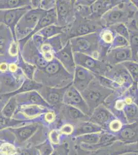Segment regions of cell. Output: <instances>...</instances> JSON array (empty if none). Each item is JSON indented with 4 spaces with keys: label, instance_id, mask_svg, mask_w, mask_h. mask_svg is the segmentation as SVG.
<instances>
[{
    "label": "cell",
    "instance_id": "obj_50",
    "mask_svg": "<svg viewBox=\"0 0 138 155\" xmlns=\"http://www.w3.org/2000/svg\"><path fill=\"white\" fill-rule=\"evenodd\" d=\"M0 140H2L6 141V139L5 134L3 133V132H2V131H0Z\"/></svg>",
    "mask_w": 138,
    "mask_h": 155
},
{
    "label": "cell",
    "instance_id": "obj_13",
    "mask_svg": "<svg viewBox=\"0 0 138 155\" xmlns=\"http://www.w3.org/2000/svg\"><path fill=\"white\" fill-rule=\"evenodd\" d=\"M50 109L41 106L24 104L18 106L12 118L25 121H33L41 118Z\"/></svg>",
    "mask_w": 138,
    "mask_h": 155
},
{
    "label": "cell",
    "instance_id": "obj_25",
    "mask_svg": "<svg viewBox=\"0 0 138 155\" xmlns=\"http://www.w3.org/2000/svg\"><path fill=\"white\" fill-rule=\"evenodd\" d=\"M104 131L101 127L89 120L84 121L75 125V130L72 136L75 137L85 134L101 133Z\"/></svg>",
    "mask_w": 138,
    "mask_h": 155
},
{
    "label": "cell",
    "instance_id": "obj_17",
    "mask_svg": "<svg viewBox=\"0 0 138 155\" xmlns=\"http://www.w3.org/2000/svg\"><path fill=\"white\" fill-rule=\"evenodd\" d=\"M57 14H56V7L51 9L50 11H47L43 17L41 18V19L37 23V25L35 27L32 33L30 34L27 37L18 41V44L19 46L20 50V51L22 50L25 45L27 42L33 36L37 33V32L40 31L43 28L48 27L51 25H57Z\"/></svg>",
    "mask_w": 138,
    "mask_h": 155
},
{
    "label": "cell",
    "instance_id": "obj_12",
    "mask_svg": "<svg viewBox=\"0 0 138 155\" xmlns=\"http://www.w3.org/2000/svg\"><path fill=\"white\" fill-rule=\"evenodd\" d=\"M20 52L26 62L36 66L38 69H43L50 63L44 59L31 38L26 42Z\"/></svg>",
    "mask_w": 138,
    "mask_h": 155
},
{
    "label": "cell",
    "instance_id": "obj_8",
    "mask_svg": "<svg viewBox=\"0 0 138 155\" xmlns=\"http://www.w3.org/2000/svg\"><path fill=\"white\" fill-rule=\"evenodd\" d=\"M73 57L76 65L80 66L90 71L95 75L105 76L110 67L104 61L82 53L74 52Z\"/></svg>",
    "mask_w": 138,
    "mask_h": 155
},
{
    "label": "cell",
    "instance_id": "obj_35",
    "mask_svg": "<svg viewBox=\"0 0 138 155\" xmlns=\"http://www.w3.org/2000/svg\"><path fill=\"white\" fill-rule=\"evenodd\" d=\"M100 133L85 134L79 136L75 138L78 142L88 146H95L100 140Z\"/></svg>",
    "mask_w": 138,
    "mask_h": 155
},
{
    "label": "cell",
    "instance_id": "obj_28",
    "mask_svg": "<svg viewBox=\"0 0 138 155\" xmlns=\"http://www.w3.org/2000/svg\"><path fill=\"white\" fill-rule=\"evenodd\" d=\"M16 63L26 78L34 80V77L37 67L32 64L26 62L21 55V52L18 57Z\"/></svg>",
    "mask_w": 138,
    "mask_h": 155
},
{
    "label": "cell",
    "instance_id": "obj_31",
    "mask_svg": "<svg viewBox=\"0 0 138 155\" xmlns=\"http://www.w3.org/2000/svg\"><path fill=\"white\" fill-rule=\"evenodd\" d=\"M123 113L128 124L138 121V106L135 103L125 104L123 109Z\"/></svg>",
    "mask_w": 138,
    "mask_h": 155
},
{
    "label": "cell",
    "instance_id": "obj_7",
    "mask_svg": "<svg viewBox=\"0 0 138 155\" xmlns=\"http://www.w3.org/2000/svg\"><path fill=\"white\" fill-rule=\"evenodd\" d=\"M46 11L40 8L31 9L23 15L16 25V39L20 41L32 33L39 21L46 15Z\"/></svg>",
    "mask_w": 138,
    "mask_h": 155
},
{
    "label": "cell",
    "instance_id": "obj_11",
    "mask_svg": "<svg viewBox=\"0 0 138 155\" xmlns=\"http://www.w3.org/2000/svg\"><path fill=\"white\" fill-rule=\"evenodd\" d=\"M69 85L62 88L43 86L38 92L52 109L57 113L63 105V96Z\"/></svg>",
    "mask_w": 138,
    "mask_h": 155
},
{
    "label": "cell",
    "instance_id": "obj_14",
    "mask_svg": "<svg viewBox=\"0 0 138 155\" xmlns=\"http://www.w3.org/2000/svg\"><path fill=\"white\" fill-rule=\"evenodd\" d=\"M104 76L117 83L124 91L134 82L130 74L122 64L110 66Z\"/></svg>",
    "mask_w": 138,
    "mask_h": 155
},
{
    "label": "cell",
    "instance_id": "obj_40",
    "mask_svg": "<svg viewBox=\"0 0 138 155\" xmlns=\"http://www.w3.org/2000/svg\"><path fill=\"white\" fill-rule=\"evenodd\" d=\"M130 46V42L127 39L122 36L116 34L112 41V44L110 46L109 50L113 49L115 48H122Z\"/></svg>",
    "mask_w": 138,
    "mask_h": 155
},
{
    "label": "cell",
    "instance_id": "obj_21",
    "mask_svg": "<svg viewBox=\"0 0 138 155\" xmlns=\"http://www.w3.org/2000/svg\"><path fill=\"white\" fill-rule=\"evenodd\" d=\"M131 60V50L129 46L109 50L106 55L104 62L110 66H114Z\"/></svg>",
    "mask_w": 138,
    "mask_h": 155
},
{
    "label": "cell",
    "instance_id": "obj_6",
    "mask_svg": "<svg viewBox=\"0 0 138 155\" xmlns=\"http://www.w3.org/2000/svg\"><path fill=\"white\" fill-rule=\"evenodd\" d=\"M114 91L103 87L95 77L87 87L80 93L91 112L105 103V101Z\"/></svg>",
    "mask_w": 138,
    "mask_h": 155
},
{
    "label": "cell",
    "instance_id": "obj_15",
    "mask_svg": "<svg viewBox=\"0 0 138 155\" xmlns=\"http://www.w3.org/2000/svg\"><path fill=\"white\" fill-rule=\"evenodd\" d=\"M63 104L72 106L79 110L88 116L91 115V111L83 97L72 84L69 85L63 96Z\"/></svg>",
    "mask_w": 138,
    "mask_h": 155
},
{
    "label": "cell",
    "instance_id": "obj_22",
    "mask_svg": "<svg viewBox=\"0 0 138 155\" xmlns=\"http://www.w3.org/2000/svg\"><path fill=\"white\" fill-rule=\"evenodd\" d=\"M115 117L114 114L103 104L98 106L91 112L89 121L105 130L110 120Z\"/></svg>",
    "mask_w": 138,
    "mask_h": 155
},
{
    "label": "cell",
    "instance_id": "obj_4",
    "mask_svg": "<svg viewBox=\"0 0 138 155\" xmlns=\"http://www.w3.org/2000/svg\"><path fill=\"white\" fill-rule=\"evenodd\" d=\"M41 117L38 120L28 122L18 127L5 129L13 138V143L17 148L30 145V140L38 132L41 126Z\"/></svg>",
    "mask_w": 138,
    "mask_h": 155
},
{
    "label": "cell",
    "instance_id": "obj_20",
    "mask_svg": "<svg viewBox=\"0 0 138 155\" xmlns=\"http://www.w3.org/2000/svg\"><path fill=\"white\" fill-rule=\"evenodd\" d=\"M122 0H95L89 6L90 15L88 19L93 21H100L105 12L120 3Z\"/></svg>",
    "mask_w": 138,
    "mask_h": 155
},
{
    "label": "cell",
    "instance_id": "obj_51",
    "mask_svg": "<svg viewBox=\"0 0 138 155\" xmlns=\"http://www.w3.org/2000/svg\"><path fill=\"white\" fill-rule=\"evenodd\" d=\"M51 155H61V154H60L59 152H58V150H55L53 152V153Z\"/></svg>",
    "mask_w": 138,
    "mask_h": 155
},
{
    "label": "cell",
    "instance_id": "obj_1",
    "mask_svg": "<svg viewBox=\"0 0 138 155\" xmlns=\"http://www.w3.org/2000/svg\"><path fill=\"white\" fill-rule=\"evenodd\" d=\"M73 76L70 74L54 58L43 69H37L34 80L43 86L62 88L72 84Z\"/></svg>",
    "mask_w": 138,
    "mask_h": 155
},
{
    "label": "cell",
    "instance_id": "obj_41",
    "mask_svg": "<svg viewBox=\"0 0 138 155\" xmlns=\"http://www.w3.org/2000/svg\"><path fill=\"white\" fill-rule=\"evenodd\" d=\"M20 50L19 46L18 41L12 40L11 44L9 46L8 49V55L10 58H12L14 59L17 60L18 57L19 56Z\"/></svg>",
    "mask_w": 138,
    "mask_h": 155
},
{
    "label": "cell",
    "instance_id": "obj_39",
    "mask_svg": "<svg viewBox=\"0 0 138 155\" xmlns=\"http://www.w3.org/2000/svg\"><path fill=\"white\" fill-rule=\"evenodd\" d=\"M123 125L124 124L122 122V120H120L119 118H117V117H115L111 120H110L107 126L106 129L108 130V132H111L113 134H116L121 130Z\"/></svg>",
    "mask_w": 138,
    "mask_h": 155
},
{
    "label": "cell",
    "instance_id": "obj_36",
    "mask_svg": "<svg viewBox=\"0 0 138 155\" xmlns=\"http://www.w3.org/2000/svg\"><path fill=\"white\" fill-rule=\"evenodd\" d=\"M35 147L38 151L39 155H51L55 150L53 145L48 139L36 145Z\"/></svg>",
    "mask_w": 138,
    "mask_h": 155
},
{
    "label": "cell",
    "instance_id": "obj_52",
    "mask_svg": "<svg viewBox=\"0 0 138 155\" xmlns=\"http://www.w3.org/2000/svg\"><path fill=\"white\" fill-rule=\"evenodd\" d=\"M6 141L4 140H0V147L2 146V145L3 144L4 142H5Z\"/></svg>",
    "mask_w": 138,
    "mask_h": 155
},
{
    "label": "cell",
    "instance_id": "obj_16",
    "mask_svg": "<svg viewBox=\"0 0 138 155\" xmlns=\"http://www.w3.org/2000/svg\"><path fill=\"white\" fill-rule=\"evenodd\" d=\"M60 118H62L66 123L72 124L74 125L80 122L88 121L90 116L85 114L82 111L76 108L63 104L57 113Z\"/></svg>",
    "mask_w": 138,
    "mask_h": 155
},
{
    "label": "cell",
    "instance_id": "obj_10",
    "mask_svg": "<svg viewBox=\"0 0 138 155\" xmlns=\"http://www.w3.org/2000/svg\"><path fill=\"white\" fill-rule=\"evenodd\" d=\"M31 9L30 5L15 9L0 10V24L5 25L10 29L14 41H17L15 33L16 25L21 17Z\"/></svg>",
    "mask_w": 138,
    "mask_h": 155
},
{
    "label": "cell",
    "instance_id": "obj_26",
    "mask_svg": "<svg viewBox=\"0 0 138 155\" xmlns=\"http://www.w3.org/2000/svg\"><path fill=\"white\" fill-rule=\"evenodd\" d=\"M14 39L10 29L0 24V57H7L9 46Z\"/></svg>",
    "mask_w": 138,
    "mask_h": 155
},
{
    "label": "cell",
    "instance_id": "obj_24",
    "mask_svg": "<svg viewBox=\"0 0 138 155\" xmlns=\"http://www.w3.org/2000/svg\"><path fill=\"white\" fill-rule=\"evenodd\" d=\"M117 140L124 143H133L138 141V122L125 124L117 134Z\"/></svg>",
    "mask_w": 138,
    "mask_h": 155
},
{
    "label": "cell",
    "instance_id": "obj_44",
    "mask_svg": "<svg viewBox=\"0 0 138 155\" xmlns=\"http://www.w3.org/2000/svg\"><path fill=\"white\" fill-rule=\"evenodd\" d=\"M17 155H39V153L35 145H29L17 148Z\"/></svg>",
    "mask_w": 138,
    "mask_h": 155
},
{
    "label": "cell",
    "instance_id": "obj_48",
    "mask_svg": "<svg viewBox=\"0 0 138 155\" xmlns=\"http://www.w3.org/2000/svg\"><path fill=\"white\" fill-rule=\"evenodd\" d=\"M95 1V0H76L75 3L79 5L90 6Z\"/></svg>",
    "mask_w": 138,
    "mask_h": 155
},
{
    "label": "cell",
    "instance_id": "obj_30",
    "mask_svg": "<svg viewBox=\"0 0 138 155\" xmlns=\"http://www.w3.org/2000/svg\"><path fill=\"white\" fill-rule=\"evenodd\" d=\"M30 5V0H0V10H8Z\"/></svg>",
    "mask_w": 138,
    "mask_h": 155
},
{
    "label": "cell",
    "instance_id": "obj_47",
    "mask_svg": "<svg viewBox=\"0 0 138 155\" xmlns=\"http://www.w3.org/2000/svg\"><path fill=\"white\" fill-rule=\"evenodd\" d=\"M125 25L129 31H138V13L131 18Z\"/></svg>",
    "mask_w": 138,
    "mask_h": 155
},
{
    "label": "cell",
    "instance_id": "obj_43",
    "mask_svg": "<svg viewBox=\"0 0 138 155\" xmlns=\"http://www.w3.org/2000/svg\"><path fill=\"white\" fill-rule=\"evenodd\" d=\"M57 113L53 110H50L41 117V121L46 124L51 125L56 122Z\"/></svg>",
    "mask_w": 138,
    "mask_h": 155
},
{
    "label": "cell",
    "instance_id": "obj_38",
    "mask_svg": "<svg viewBox=\"0 0 138 155\" xmlns=\"http://www.w3.org/2000/svg\"><path fill=\"white\" fill-rule=\"evenodd\" d=\"M108 28H109L115 34L119 35L125 37L129 41L130 33L125 24L124 23H117L112 25Z\"/></svg>",
    "mask_w": 138,
    "mask_h": 155
},
{
    "label": "cell",
    "instance_id": "obj_23",
    "mask_svg": "<svg viewBox=\"0 0 138 155\" xmlns=\"http://www.w3.org/2000/svg\"><path fill=\"white\" fill-rule=\"evenodd\" d=\"M14 96L16 97L18 106L24 104H33L52 110L51 107L47 104L37 91H32L30 92L19 94Z\"/></svg>",
    "mask_w": 138,
    "mask_h": 155
},
{
    "label": "cell",
    "instance_id": "obj_53",
    "mask_svg": "<svg viewBox=\"0 0 138 155\" xmlns=\"http://www.w3.org/2000/svg\"><path fill=\"white\" fill-rule=\"evenodd\" d=\"M17 155V154H16V155Z\"/></svg>",
    "mask_w": 138,
    "mask_h": 155
},
{
    "label": "cell",
    "instance_id": "obj_49",
    "mask_svg": "<svg viewBox=\"0 0 138 155\" xmlns=\"http://www.w3.org/2000/svg\"><path fill=\"white\" fill-rule=\"evenodd\" d=\"M8 71V64L5 62L0 63V73H4Z\"/></svg>",
    "mask_w": 138,
    "mask_h": 155
},
{
    "label": "cell",
    "instance_id": "obj_42",
    "mask_svg": "<svg viewBox=\"0 0 138 155\" xmlns=\"http://www.w3.org/2000/svg\"><path fill=\"white\" fill-rule=\"evenodd\" d=\"M61 136L62 134L59 129H54L49 132L47 139L54 146L59 144L61 141Z\"/></svg>",
    "mask_w": 138,
    "mask_h": 155
},
{
    "label": "cell",
    "instance_id": "obj_45",
    "mask_svg": "<svg viewBox=\"0 0 138 155\" xmlns=\"http://www.w3.org/2000/svg\"><path fill=\"white\" fill-rule=\"evenodd\" d=\"M62 136H72L75 130V125L72 124L65 123L59 129Z\"/></svg>",
    "mask_w": 138,
    "mask_h": 155
},
{
    "label": "cell",
    "instance_id": "obj_9",
    "mask_svg": "<svg viewBox=\"0 0 138 155\" xmlns=\"http://www.w3.org/2000/svg\"><path fill=\"white\" fill-rule=\"evenodd\" d=\"M75 0L56 1L57 25L63 28L69 27L75 19Z\"/></svg>",
    "mask_w": 138,
    "mask_h": 155
},
{
    "label": "cell",
    "instance_id": "obj_3",
    "mask_svg": "<svg viewBox=\"0 0 138 155\" xmlns=\"http://www.w3.org/2000/svg\"><path fill=\"white\" fill-rule=\"evenodd\" d=\"M138 13V7L131 1H121L101 16L100 21L103 28H107L117 23L126 25L131 18Z\"/></svg>",
    "mask_w": 138,
    "mask_h": 155
},
{
    "label": "cell",
    "instance_id": "obj_5",
    "mask_svg": "<svg viewBox=\"0 0 138 155\" xmlns=\"http://www.w3.org/2000/svg\"><path fill=\"white\" fill-rule=\"evenodd\" d=\"M103 28L100 21L88 19L75 12V19L69 27L65 28L63 33L68 41L74 37L99 32Z\"/></svg>",
    "mask_w": 138,
    "mask_h": 155
},
{
    "label": "cell",
    "instance_id": "obj_29",
    "mask_svg": "<svg viewBox=\"0 0 138 155\" xmlns=\"http://www.w3.org/2000/svg\"><path fill=\"white\" fill-rule=\"evenodd\" d=\"M65 31V28L57 25H51L48 27H46L37 32L36 34L38 35L45 39L51 38L60 34L63 33Z\"/></svg>",
    "mask_w": 138,
    "mask_h": 155
},
{
    "label": "cell",
    "instance_id": "obj_2",
    "mask_svg": "<svg viewBox=\"0 0 138 155\" xmlns=\"http://www.w3.org/2000/svg\"><path fill=\"white\" fill-rule=\"evenodd\" d=\"M73 52L89 55L104 62L107 52L100 46L98 32L69 39Z\"/></svg>",
    "mask_w": 138,
    "mask_h": 155
},
{
    "label": "cell",
    "instance_id": "obj_18",
    "mask_svg": "<svg viewBox=\"0 0 138 155\" xmlns=\"http://www.w3.org/2000/svg\"><path fill=\"white\" fill-rule=\"evenodd\" d=\"M54 58L58 60L68 72L73 76L76 64L74 59L73 52L69 41L59 51L54 54Z\"/></svg>",
    "mask_w": 138,
    "mask_h": 155
},
{
    "label": "cell",
    "instance_id": "obj_37",
    "mask_svg": "<svg viewBox=\"0 0 138 155\" xmlns=\"http://www.w3.org/2000/svg\"><path fill=\"white\" fill-rule=\"evenodd\" d=\"M121 64L130 74L133 79V81L135 82H138V62H134L131 60V61H128L123 62Z\"/></svg>",
    "mask_w": 138,
    "mask_h": 155
},
{
    "label": "cell",
    "instance_id": "obj_27",
    "mask_svg": "<svg viewBox=\"0 0 138 155\" xmlns=\"http://www.w3.org/2000/svg\"><path fill=\"white\" fill-rule=\"evenodd\" d=\"M115 34L112 30L104 28L98 32L99 42L101 48L106 52L107 53L112 44Z\"/></svg>",
    "mask_w": 138,
    "mask_h": 155
},
{
    "label": "cell",
    "instance_id": "obj_46",
    "mask_svg": "<svg viewBox=\"0 0 138 155\" xmlns=\"http://www.w3.org/2000/svg\"><path fill=\"white\" fill-rule=\"evenodd\" d=\"M56 7V1L54 0H42L40 1L39 8L47 12Z\"/></svg>",
    "mask_w": 138,
    "mask_h": 155
},
{
    "label": "cell",
    "instance_id": "obj_19",
    "mask_svg": "<svg viewBox=\"0 0 138 155\" xmlns=\"http://www.w3.org/2000/svg\"><path fill=\"white\" fill-rule=\"evenodd\" d=\"M95 77V75L90 71L80 66L76 65L72 85L81 93L87 87Z\"/></svg>",
    "mask_w": 138,
    "mask_h": 155
},
{
    "label": "cell",
    "instance_id": "obj_32",
    "mask_svg": "<svg viewBox=\"0 0 138 155\" xmlns=\"http://www.w3.org/2000/svg\"><path fill=\"white\" fill-rule=\"evenodd\" d=\"M15 96H12L6 102L1 109V113L6 118H12L18 107Z\"/></svg>",
    "mask_w": 138,
    "mask_h": 155
},
{
    "label": "cell",
    "instance_id": "obj_34",
    "mask_svg": "<svg viewBox=\"0 0 138 155\" xmlns=\"http://www.w3.org/2000/svg\"><path fill=\"white\" fill-rule=\"evenodd\" d=\"M129 42L131 50V59L133 61L138 62V31H129Z\"/></svg>",
    "mask_w": 138,
    "mask_h": 155
},
{
    "label": "cell",
    "instance_id": "obj_33",
    "mask_svg": "<svg viewBox=\"0 0 138 155\" xmlns=\"http://www.w3.org/2000/svg\"><path fill=\"white\" fill-rule=\"evenodd\" d=\"M117 141V138L115 134H113L108 131H103L100 133V140L98 144L95 146H87V147H92V148H98L103 147H107L115 141Z\"/></svg>",
    "mask_w": 138,
    "mask_h": 155
}]
</instances>
